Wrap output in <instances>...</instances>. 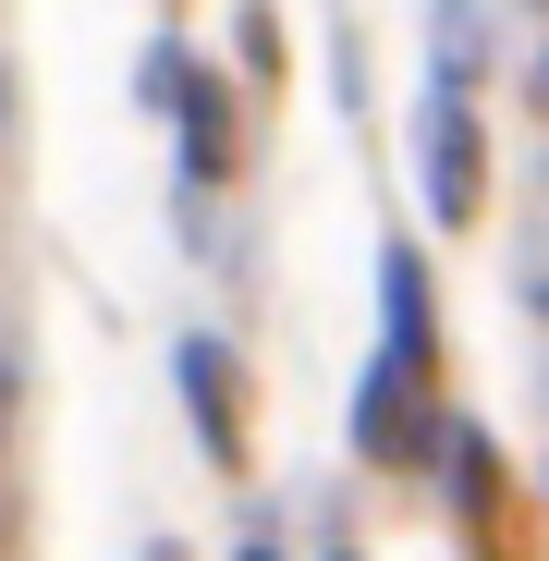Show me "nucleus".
<instances>
[{"instance_id":"1","label":"nucleus","mask_w":549,"mask_h":561,"mask_svg":"<svg viewBox=\"0 0 549 561\" xmlns=\"http://www.w3.org/2000/svg\"><path fill=\"white\" fill-rule=\"evenodd\" d=\"M159 85L183 99V135H196L183 159H196V171H220V159H232V111H220V85H208L196 61H159Z\"/></svg>"},{"instance_id":"2","label":"nucleus","mask_w":549,"mask_h":561,"mask_svg":"<svg viewBox=\"0 0 549 561\" xmlns=\"http://www.w3.org/2000/svg\"><path fill=\"white\" fill-rule=\"evenodd\" d=\"M171 379H183V403H196V439L232 451V366H220L208 342H171Z\"/></svg>"},{"instance_id":"3","label":"nucleus","mask_w":549,"mask_h":561,"mask_svg":"<svg viewBox=\"0 0 549 561\" xmlns=\"http://www.w3.org/2000/svg\"><path fill=\"white\" fill-rule=\"evenodd\" d=\"M427 196H439V208H465V196H477V135L451 123V99L427 111Z\"/></svg>"},{"instance_id":"4","label":"nucleus","mask_w":549,"mask_h":561,"mask_svg":"<svg viewBox=\"0 0 549 561\" xmlns=\"http://www.w3.org/2000/svg\"><path fill=\"white\" fill-rule=\"evenodd\" d=\"M0 403H13V342H0Z\"/></svg>"},{"instance_id":"5","label":"nucleus","mask_w":549,"mask_h":561,"mask_svg":"<svg viewBox=\"0 0 549 561\" xmlns=\"http://www.w3.org/2000/svg\"><path fill=\"white\" fill-rule=\"evenodd\" d=\"M232 561H282V549H268V537H256V549H232Z\"/></svg>"}]
</instances>
